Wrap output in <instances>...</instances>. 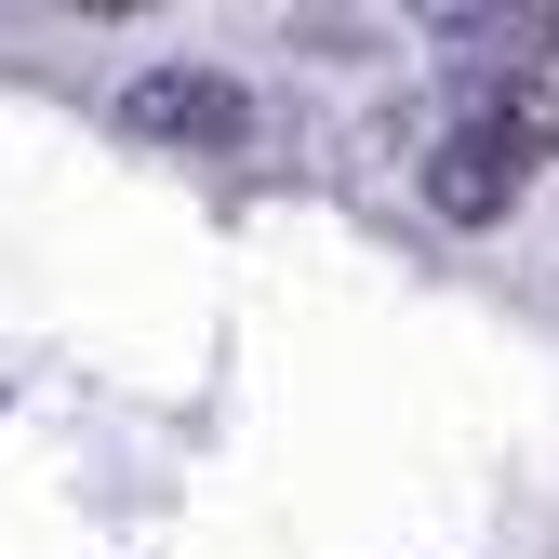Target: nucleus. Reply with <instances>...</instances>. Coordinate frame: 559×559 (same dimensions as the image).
Here are the masks:
<instances>
[{
  "instance_id": "obj_2",
  "label": "nucleus",
  "mask_w": 559,
  "mask_h": 559,
  "mask_svg": "<svg viewBox=\"0 0 559 559\" xmlns=\"http://www.w3.org/2000/svg\"><path fill=\"white\" fill-rule=\"evenodd\" d=\"M120 133L133 147H174V160H227L253 133V94L227 81V67H200V53H160V67L120 81Z\"/></svg>"
},
{
  "instance_id": "obj_1",
  "label": "nucleus",
  "mask_w": 559,
  "mask_h": 559,
  "mask_svg": "<svg viewBox=\"0 0 559 559\" xmlns=\"http://www.w3.org/2000/svg\"><path fill=\"white\" fill-rule=\"evenodd\" d=\"M533 160H546V107L533 94H493V107H466L440 147H427V200H440L453 227H493V214H520Z\"/></svg>"
},
{
  "instance_id": "obj_3",
  "label": "nucleus",
  "mask_w": 559,
  "mask_h": 559,
  "mask_svg": "<svg viewBox=\"0 0 559 559\" xmlns=\"http://www.w3.org/2000/svg\"><path fill=\"white\" fill-rule=\"evenodd\" d=\"M440 40H559V14H546V0H533V14H479V0H466V14H440Z\"/></svg>"
}]
</instances>
